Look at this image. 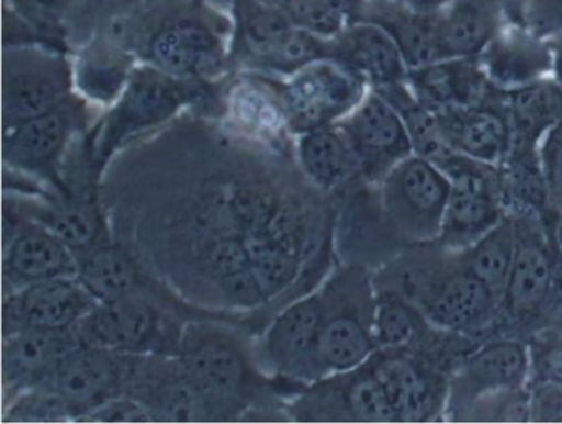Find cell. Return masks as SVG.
I'll return each instance as SVG.
<instances>
[{
    "mask_svg": "<svg viewBox=\"0 0 562 424\" xmlns=\"http://www.w3.org/2000/svg\"><path fill=\"white\" fill-rule=\"evenodd\" d=\"M75 93L74 54L47 44L4 45L2 127L41 116Z\"/></svg>",
    "mask_w": 562,
    "mask_h": 424,
    "instance_id": "cell-10",
    "label": "cell"
},
{
    "mask_svg": "<svg viewBox=\"0 0 562 424\" xmlns=\"http://www.w3.org/2000/svg\"><path fill=\"white\" fill-rule=\"evenodd\" d=\"M327 4H330L335 11L340 12L348 24H353L361 19V12H363L367 0H325Z\"/></svg>",
    "mask_w": 562,
    "mask_h": 424,
    "instance_id": "cell-43",
    "label": "cell"
},
{
    "mask_svg": "<svg viewBox=\"0 0 562 424\" xmlns=\"http://www.w3.org/2000/svg\"><path fill=\"white\" fill-rule=\"evenodd\" d=\"M378 2H387V4L427 12V14H440L450 4V0H378Z\"/></svg>",
    "mask_w": 562,
    "mask_h": 424,
    "instance_id": "cell-42",
    "label": "cell"
},
{
    "mask_svg": "<svg viewBox=\"0 0 562 424\" xmlns=\"http://www.w3.org/2000/svg\"><path fill=\"white\" fill-rule=\"evenodd\" d=\"M387 228L403 248L432 245L442 232L450 179L436 164L407 157L376 183Z\"/></svg>",
    "mask_w": 562,
    "mask_h": 424,
    "instance_id": "cell-9",
    "label": "cell"
},
{
    "mask_svg": "<svg viewBox=\"0 0 562 424\" xmlns=\"http://www.w3.org/2000/svg\"><path fill=\"white\" fill-rule=\"evenodd\" d=\"M509 21L503 0H450L440 12L443 58H479Z\"/></svg>",
    "mask_w": 562,
    "mask_h": 424,
    "instance_id": "cell-30",
    "label": "cell"
},
{
    "mask_svg": "<svg viewBox=\"0 0 562 424\" xmlns=\"http://www.w3.org/2000/svg\"><path fill=\"white\" fill-rule=\"evenodd\" d=\"M450 147L460 156L499 167L513 146L512 121L506 97L495 90L485 101L463 110L437 114Z\"/></svg>",
    "mask_w": 562,
    "mask_h": 424,
    "instance_id": "cell-24",
    "label": "cell"
},
{
    "mask_svg": "<svg viewBox=\"0 0 562 424\" xmlns=\"http://www.w3.org/2000/svg\"><path fill=\"white\" fill-rule=\"evenodd\" d=\"M549 205L562 219V121L544 137L539 150Z\"/></svg>",
    "mask_w": 562,
    "mask_h": 424,
    "instance_id": "cell-39",
    "label": "cell"
},
{
    "mask_svg": "<svg viewBox=\"0 0 562 424\" xmlns=\"http://www.w3.org/2000/svg\"><path fill=\"white\" fill-rule=\"evenodd\" d=\"M103 111L75 93L60 107L4 127V170L29 177L50 192L67 196L65 160L74 144L93 130Z\"/></svg>",
    "mask_w": 562,
    "mask_h": 424,
    "instance_id": "cell-7",
    "label": "cell"
},
{
    "mask_svg": "<svg viewBox=\"0 0 562 424\" xmlns=\"http://www.w3.org/2000/svg\"><path fill=\"white\" fill-rule=\"evenodd\" d=\"M81 0H4V45L47 44L70 52L67 25Z\"/></svg>",
    "mask_w": 562,
    "mask_h": 424,
    "instance_id": "cell-33",
    "label": "cell"
},
{
    "mask_svg": "<svg viewBox=\"0 0 562 424\" xmlns=\"http://www.w3.org/2000/svg\"><path fill=\"white\" fill-rule=\"evenodd\" d=\"M503 4L508 12L509 21L522 22V9L528 4V0H503Z\"/></svg>",
    "mask_w": 562,
    "mask_h": 424,
    "instance_id": "cell-45",
    "label": "cell"
},
{
    "mask_svg": "<svg viewBox=\"0 0 562 424\" xmlns=\"http://www.w3.org/2000/svg\"><path fill=\"white\" fill-rule=\"evenodd\" d=\"M318 289L324 298L322 370L325 377L355 370L378 352L373 334V271L341 263Z\"/></svg>",
    "mask_w": 562,
    "mask_h": 424,
    "instance_id": "cell-8",
    "label": "cell"
},
{
    "mask_svg": "<svg viewBox=\"0 0 562 424\" xmlns=\"http://www.w3.org/2000/svg\"><path fill=\"white\" fill-rule=\"evenodd\" d=\"M338 126L353 149L364 182H381L397 164L414 154L400 111L378 91H368L363 100L338 121Z\"/></svg>",
    "mask_w": 562,
    "mask_h": 424,
    "instance_id": "cell-17",
    "label": "cell"
},
{
    "mask_svg": "<svg viewBox=\"0 0 562 424\" xmlns=\"http://www.w3.org/2000/svg\"><path fill=\"white\" fill-rule=\"evenodd\" d=\"M436 327L419 309L393 289L374 286L373 334L378 350L416 352L432 337Z\"/></svg>",
    "mask_w": 562,
    "mask_h": 424,
    "instance_id": "cell-34",
    "label": "cell"
},
{
    "mask_svg": "<svg viewBox=\"0 0 562 424\" xmlns=\"http://www.w3.org/2000/svg\"><path fill=\"white\" fill-rule=\"evenodd\" d=\"M374 91L383 94L400 111L413 144L414 156L423 157L442 170H446L447 166L459 156L450 147L437 114L417 101L407 81Z\"/></svg>",
    "mask_w": 562,
    "mask_h": 424,
    "instance_id": "cell-37",
    "label": "cell"
},
{
    "mask_svg": "<svg viewBox=\"0 0 562 424\" xmlns=\"http://www.w3.org/2000/svg\"><path fill=\"white\" fill-rule=\"evenodd\" d=\"M209 2L225 9V11H232L233 0H209Z\"/></svg>",
    "mask_w": 562,
    "mask_h": 424,
    "instance_id": "cell-47",
    "label": "cell"
},
{
    "mask_svg": "<svg viewBox=\"0 0 562 424\" xmlns=\"http://www.w3.org/2000/svg\"><path fill=\"white\" fill-rule=\"evenodd\" d=\"M522 22L546 38L562 35V0H528Z\"/></svg>",
    "mask_w": 562,
    "mask_h": 424,
    "instance_id": "cell-41",
    "label": "cell"
},
{
    "mask_svg": "<svg viewBox=\"0 0 562 424\" xmlns=\"http://www.w3.org/2000/svg\"><path fill=\"white\" fill-rule=\"evenodd\" d=\"M554 238L555 243H558L559 249H561L562 253V219L559 220L558 225H555Z\"/></svg>",
    "mask_w": 562,
    "mask_h": 424,
    "instance_id": "cell-46",
    "label": "cell"
},
{
    "mask_svg": "<svg viewBox=\"0 0 562 424\" xmlns=\"http://www.w3.org/2000/svg\"><path fill=\"white\" fill-rule=\"evenodd\" d=\"M265 77L281 103L294 137L337 124L370 91L358 75L330 58L307 65L291 77Z\"/></svg>",
    "mask_w": 562,
    "mask_h": 424,
    "instance_id": "cell-12",
    "label": "cell"
},
{
    "mask_svg": "<svg viewBox=\"0 0 562 424\" xmlns=\"http://www.w3.org/2000/svg\"><path fill=\"white\" fill-rule=\"evenodd\" d=\"M440 14L413 11L401 5L367 0L360 21L373 22L390 34L400 48L407 70H417L442 60Z\"/></svg>",
    "mask_w": 562,
    "mask_h": 424,
    "instance_id": "cell-31",
    "label": "cell"
},
{
    "mask_svg": "<svg viewBox=\"0 0 562 424\" xmlns=\"http://www.w3.org/2000/svg\"><path fill=\"white\" fill-rule=\"evenodd\" d=\"M232 12L209 0H144L134 54L180 80H226L232 65Z\"/></svg>",
    "mask_w": 562,
    "mask_h": 424,
    "instance_id": "cell-1",
    "label": "cell"
},
{
    "mask_svg": "<svg viewBox=\"0 0 562 424\" xmlns=\"http://www.w3.org/2000/svg\"><path fill=\"white\" fill-rule=\"evenodd\" d=\"M169 291L134 292L98 302L77 325L85 347L121 354L177 355L186 321Z\"/></svg>",
    "mask_w": 562,
    "mask_h": 424,
    "instance_id": "cell-5",
    "label": "cell"
},
{
    "mask_svg": "<svg viewBox=\"0 0 562 424\" xmlns=\"http://www.w3.org/2000/svg\"><path fill=\"white\" fill-rule=\"evenodd\" d=\"M486 80L503 93L551 80L554 51L551 38L541 37L522 22L508 21L479 55Z\"/></svg>",
    "mask_w": 562,
    "mask_h": 424,
    "instance_id": "cell-23",
    "label": "cell"
},
{
    "mask_svg": "<svg viewBox=\"0 0 562 424\" xmlns=\"http://www.w3.org/2000/svg\"><path fill=\"white\" fill-rule=\"evenodd\" d=\"M77 275V253L60 236L4 207V294L34 282Z\"/></svg>",
    "mask_w": 562,
    "mask_h": 424,
    "instance_id": "cell-18",
    "label": "cell"
},
{
    "mask_svg": "<svg viewBox=\"0 0 562 424\" xmlns=\"http://www.w3.org/2000/svg\"><path fill=\"white\" fill-rule=\"evenodd\" d=\"M529 368L531 354L519 338H495L473 348L450 373L446 413L460 421L476 401L499 391L525 388Z\"/></svg>",
    "mask_w": 562,
    "mask_h": 424,
    "instance_id": "cell-16",
    "label": "cell"
},
{
    "mask_svg": "<svg viewBox=\"0 0 562 424\" xmlns=\"http://www.w3.org/2000/svg\"><path fill=\"white\" fill-rule=\"evenodd\" d=\"M322 325L324 298L321 289L285 304L252 342L259 370L266 377L299 384L325 378L321 364Z\"/></svg>",
    "mask_w": 562,
    "mask_h": 424,
    "instance_id": "cell-11",
    "label": "cell"
},
{
    "mask_svg": "<svg viewBox=\"0 0 562 424\" xmlns=\"http://www.w3.org/2000/svg\"><path fill=\"white\" fill-rule=\"evenodd\" d=\"M243 239L252 275L268 304L276 299L289 298L304 278L305 263L282 248L265 230L246 233Z\"/></svg>",
    "mask_w": 562,
    "mask_h": 424,
    "instance_id": "cell-36",
    "label": "cell"
},
{
    "mask_svg": "<svg viewBox=\"0 0 562 424\" xmlns=\"http://www.w3.org/2000/svg\"><path fill=\"white\" fill-rule=\"evenodd\" d=\"M177 358L212 423L241 420L272 388L299 384L266 377L256 365L252 344L222 319L187 321Z\"/></svg>",
    "mask_w": 562,
    "mask_h": 424,
    "instance_id": "cell-4",
    "label": "cell"
},
{
    "mask_svg": "<svg viewBox=\"0 0 562 424\" xmlns=\"http://www.w3.org/2000/svg\"><path fill=\"white\" fill-rule=\"evenodd\" d=\"M515 245V222L512 213L506 212L482 238L460 252H453L459 261L488 288L499 305L508 288Z\"/></svg>",
    "mask_w": 562,
    "mask_h": 424,
    "instance_id": "cell-35",
    "label": "cell"
},
{
    "mask_svg": "<svg viewBox=\"0 0 562 424\" xmlns=\"http://www.w3.org/2000/svg\"><path fill=\"white\" fill-rule=\"evenodd\" d=\"M133 355L80 345L42 387L57 394L71 421H81L111 398L124 394Z\"/></svg>",
    "mask_w": 562,
    "mask_h": 424,
    "instance_id": "cell-19",
    "label": "cell"
},
{
    "mask_svg": "<svg viewBox=\"0 0 562 424\" xmlns=\"http://www.w3.org/2000/svg\"><path fill=\"white\" fill-rule=\"evenodd\" d=\"M81 421L83 423H157L149 408L127 394L111 398Z\"/></svg>",
    "mask_w": 562,
    "mask_h": 424,
    "instance_id": "cell-40",
    "label": "cell"
},
{
    "mask_svg": "<svg viewBox=\"0 0 562 424\" xmlns=\"http://www.w3.org/2000/svg\"><path fill=\"white\" fill-rule=\"evenodd\" d=\"M407 85L417 101L436 114L475 107L496 90L486 80L479 58L434 62L411 70Z\"/></svg>",
    "mask_w": 562,
    "mask_h": 424,
    "instance_id": "cell-26",
    "label": "cell"
},
{
    "mask_svg": "<svg viewBox=\"0 0 562 424\" xmlns=\"http://www.w3.org/2000/svg\"><path fill=\"white\" fill-rule=\"evenodd\" d=\"M515 222V258L499 314L505 317H536L544 311L559 284L561 249L555 226L532 210H508Z\"/></svg>",
    "mask_w": 562,
    "mask_h": 424,
    "instance_id": "cell-13",
    "label": "cell"
},
{
    "mask_svg": "<svg viewBox=\"0 0 562 424\" xmlns=\"http://www.w3.org/2000/svg\"><path fill=\"white\" fill-rule=\"evenodd\" d=\"M80 345L75 328H22L2 335L4 404L48 383Z\"/></svg>",
    "mask_w": 562,
    "mask_h": 424,
    "instance_id": "cell-22",
    "label": "cell"
},
{
    "mask_svg": "<svg viewBox=\"0 0 562 424\" xmlns=\"http://www.w3.org/2000/svg\"><path fill=\"white\" fill-rule=\"evenodd\" d=\"M97 304L77 276L34 282L4 294L2 335L22 328H74Z\"/></svg>",
    "mask_w": 562,
    "mask_h": 424,
    "instance_id": "cell-21",
    "label": "cell"
},
{
    "mask_svg": "<svg viewBox=\"0 0 562 424\" xmlns=\"http://www.w3.org/2000/svg\"><path fill=\"white\" fill-rule=\"evenodd\" d=\"M103 2H108V0H81L78 8H91V5L103 4Z\"/></svg>",
    "mask_w": 562,
    "mask_h": 424,
    "instance_id": "cell-48",
    "label": "cell"
},
{
    "mask_svg": "<svg viewBox=\"0 0 562 424\" xmlns=\"http://www.w3.org/2000/svg\"><path fill=\"white\" fill-rule=\"evenodd\" d=\"M295 421L396 423V414L370 360L355 370L305 384L289 406Z\"/></svg>",
    "mask_w": 562,
    "mask_h": 424,
    "instance_id": "cell-15",
    "label": "cell"
},
{
    "mask_svg": "<svg viewBox=\"0 0 562 424\" xmlns=\"http://www.w3.org/2000/svg\"><path fill=\"white\" fill-rule=\"evenodd\" d=\"M139 65L130 48L93 35L74 52L75 91L88 103L104 111L116 103Z\"/></svg>",
    "mask_w": 562,
    "mask_h": 424,
    "instance_id": "cell-28",
    "label": "cell"
},
{
    "mask_svg": "<svg viewBox=\"0 0 562 424\" xmlns=\"http://www.w3.org/2000/svg\"><path fill=\"white\" fill-rule=\"evenodd\" d=\"M512 121V153L539 156L542 141L562 121V88L554 80L505 93Z\"/></svg>",
    "mask_w": 562,
    "mask_h": 424,
    "instance_id": "cell-32",
    "label": "cell"
},
{
    "mask_svg": "<svg viewBox=\"0 0 562 424\" xmlns=\"http://www.w3.org/2000/svg\"><path fill=\"white\" fill-rule=\"evenodd\" d=\"M295 27L322 38H334L347 27L348 21L325 0H274Z\"/></svg>",
    "mask_w": 562,
    "mask_h": 424,
    "instance_id": "cell-38",
    "label": "cell"
},
{
    "mask_svg": "<svg viewBox=\"0 0 562 424\" xmlns=\"http://www.w3.org/2000/svg\"><path fill=\"white\" fill-rule=\"evenodd\" d=\"M229 12L235 70L285 78L328 57L327 38L295 27L274 0H233Z\"/></svg>",
    "mask_w": 562,
    "mask_h": 424,
    "instance_id": "cell-6",
    "label": "cell"
},
{
    "mask_svg": "<svg viewBox=\"0 0 562 424\" xmlns=\"http://www.w3.org/2000/svg\"><path fill=\"white\" fill-rule=\"evenodd\" d=\"M225 81L180 80L147 64L137 65L121 97L90 131L91 159L103 176L117 150L166 127L187 111L222 120Z\"/></svg>",
    "mask_w": 562,
    "mask_h": 424,
    "instance_id": "cell-3",
    "label": "cell"
},
{
    "mask_svg": "<svg viewBox=\"0 0 562 424\" xmlns=\"http://www.w3.org/2000/svg\"><path fill=\"white\" fill-rule=\"evenodd\" d=\"M294 154L302 176L318 192L335 196L360 179L357 157L338 123L295 136Z\"/></svg>",
    "mask_w": 562,
    "mask_h": 424,
    "instance_id": "cell-29",
    "label": "cell"
},
{
    "mask_svg": "<svg viewBox=\"0 0 562 424\" xmlns=\"http://www.w3.org/2000/svg\"><path fill=\"white\" fill-rule=\"evenodd\" d=\"M443 172L450 190L437 245L460 252L482 238L506 215L498 167L457 156Z\"/></svg>",
    "mask_w": 562,
    "mask_h": 424,
    "instance_id": "cell-14",
    "label": "cell"
},
{
    "mask_svg": "<svg viewBox=\"0 0 562 424\" xmlns=\"http://www.w3.org/2000/svg\"><path fill=\"white\" fill-rule=\"evenodd\" d=\"M373 282L413 302L432 327L465 337L486 331L502 309L456 253L437 243L401 253L373 271Z\"/></svg>",
    "mask_w": 562,
    "mask_h": 424,
    "instance_id": "cell-2",
    "label": "cell"
},
{
    "mask_svg": "<svg viewBox=\"0 0 562 424\" xmlns=\"http://www.w3.org/2000/svg\"><path fill=\"white\" fill-rule=\"evenodd\" d=\"M77 278L98 302L159 289V281L147 275L136 249L114 238L78 255Z\"/></svg>",
    "mask_w": 562,
    "mask_h": 424,
    "instance_id": "cell-27",
    "label": "cell"
},
{
    "mask_svg": "<svg viewBox=\"0 0 562 424\" xmlns=\"http://www.w3.org/2000/svg\"><path fill=\"white\" fill-rule=\"evenodd\" d=\"M330 45V60L353 71L370 90H384L407 81L409 70L400 48L390 34L373 22L347 25L331 38Z\"/></svg>",
    "mask_w": 562,
    "mask_h": 424,
    "instance_id": "cell-25",
    "label": "cell"
},
{
    "mask_svg": "<svg viewBox=\"0 0 562 424\" xmlns=\"http://www.w3.org/2000/svg\"><path fill=\"white\" fill-rule=\"evenodd\" d=\"M552 51H554V71H552V80L562 88V35L551 38Z\"/></svg>",
    "mask_w": 562,
    "mask_h": 424,
    "instance_id": "cell-44",
    "label": "cell"
},
{
    "mask_svg": "<svg viewBox=\"0 0 562 424\" xmlns=\"http://www.w3.org/2000/svg\"><path fill=\"white\" fill-rule=\"evenodd\" d=\"M370 364L390 398L396 423H426L446 411L449 378L420 355L378 350Z\"/></svg>",
    "mask_w": 562,
    "mask_h": 424,
    "instance_id": "cell-20",
    "label": "cell"
}]
</instances>
